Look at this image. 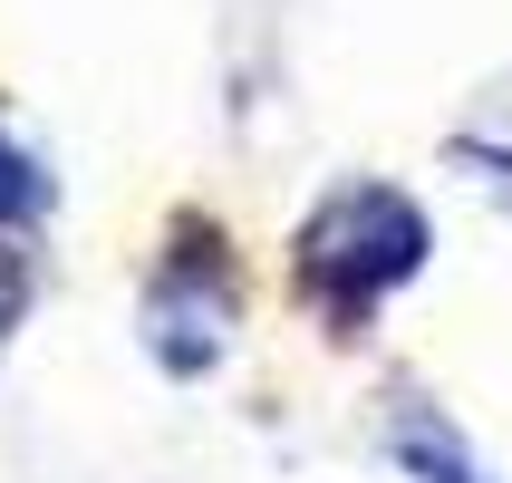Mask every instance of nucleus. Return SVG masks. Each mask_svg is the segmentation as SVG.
<instances>
[{"label":"nucleus","instance_id":"obj_5","mask_svg":"<svg viewBox=\"0 0 512 483\" xmlns=\"http://www.w3.org/2000/svg\"><path fill=\"white\" fill-rule=\"evenodd\" d=\"M29 300H39V261H29L20 242H0V339L29 319Z\"/></svg>","mask_w":512,"mask_h":483},{"label":"nucleus","instance_id":"obj_1","mask_svg":"<svg viewBox=\"0 0 512 483\" xmlns=\"http://www.w3.org/2000/svg\"><path fill=\"white\" fill-rule=\"evenodd\" d=\"M426 252H435V232L397 184H339L300 223V290L329 319H368L397 281L426 271Z\"/></svg>","mask_w":512,"mask_h":483},{"label":"nucleus","instance_id":"obj_3","mask_svg":"<svg viewBox=\"0 0 512 483\" xmlns=\"http://www.w3.org/2000/svg\"><path fill=\"white\" fill-rule=\"evenodd\" d=\"M387 455L416 483H493V464L474 455L455 435V416H435V406H397V416H387Z\"/></svg>","mask_w":512,"mask_h":483},{"label":"nucleus","instance_id":"obj_2","mask_svg":"<svg viewBox=\"0 0 512 483\" xmlns=\"http://www.w3.org/2000/svg\"><path fill=\"white\" fill-rule=\"evenodd\" d=\"M136 329H145V358L165 377H213L223 368V348H232V261H223L213 232L165 252V271L145 281Z\"/></svg>","mask_w":512,"mask_h":483},{"label":"nucleus","instance_id":"obj_4","mask_svg":"<svg viewBox=\"0 0 512 483\" xmlns=\"http://www.w3.org/2000/svg\"><path fill=\"white\" fill-rule=\"evenodd\" d=\"M49 213V165L20 136H0V223H39Z\"/></svg>","mask_w":512,"mask_h":483}]
</instances>
